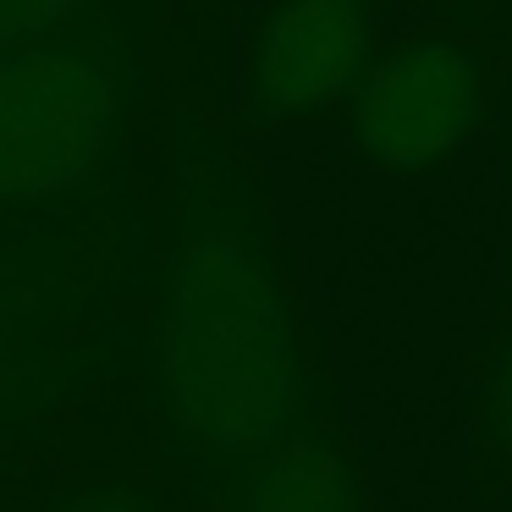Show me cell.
Here are the masks:
<instances>
[{"instance_id": "1", "label": "cell", "mask_w": 512, "mask_h": 512, "mask_svg": "<svg viewBox=\"0 0 512 512\" xmlns=\"http://www.w3.org/2000/svg\"><path fill=\"white\" fill-rule=\"evenodd\" d=\"M331 408L265 188L199 111H177L149 314V413L166 457L215 496Z\"/></svg>"}, {"instance_id": "2", "label": "cell", "mask_w": 512, "mask_h": 512, "mask_svg": "<svg viewBox=\"0 0 512 512\" xmlns=\"http://www.w3.org/2000/svg\"><path fill=\"white\" fill-rule=\"evenodd\" d=\"M155 0H94L0 50V226L89 204L122 171L149 94Z\"/></svg>"}, {"instance_id": "3", "label": "cell", "mask_w": 512, "mask_h": 512, "mask_svg": "<svg viewBox=\"0 0 512 512\" xmlns=\"http://www.w3.org/2000/svg\"><path fill=\"white\" fill-rule=\"evenodd\" d=\"M490 50L468 34H397L347 100V144L397 177H435L479 127Z\"/></svg>"}, {"instance_id": "4", "label": "cell", "mask_w": 512, "mask_h": 512, "mask_svg": "<svg viewBox=\"0 0 512 512\" xmlns=\"http://www.w3.org/2000/svg\"><path fill=\"white\" fill-rule=\"evenodd\" d=\"M380 0H276L248 39L237 116L254 133L320 127L358 94L380 56Z\"/></svg>"}, {"instance_id": "5", "label": "cell", "mask_w": 512, "mask_h": 512, "mask_svg": "<svg viewBox=\"0 0 512 512\" xmlns=\"http://www.w3.org/2000/svg\"><path fill=\"white\" fill-rule=\"evenodd\" d=\"M215 496H221V512H364V479L347 446L342 402L287 446L221 479Z\"/></svg>"}, {"instance_id": "6", "label": "cell", "mask_w": 512, "mask_h": 512, "mask_svg": "<svg viewBox=\"0 0 512 512\" xmlns=\"http://www.w3.org/2000/svg\"><path fill=\"white\" fill-rule=\"evenodd\" d=\"M474 430H479V457H485L496 474H512V331L501 336L496 353L479 369Z\"/></svg>"}, {"instance_id": "7", "label": "cell", "mask_w": 512, "mask_h": 512, "mask_svg": "<svg viewBox=\"0 0 512 512\" xmlns=\"http://www.w3.org/2000/svg\"><path fill=\"white\" fill-rule=\"evenodd\" d=\"M39 512H177L166 501V490H155L149 479H127V474H111V479H83V485L50 496Z\"/></svg>"}, {"instance_id": "8", "label": "cell", "mask_w": 512, "mask_h": 512, "mask_svg": "<svg viewBox=\"0 0 512 512\" xmlns=\"http://www.w3.org/2000/svg\"><path fill=\"white\" fill-rule=\"evenodd\" d=\"M39 259L28 254H0V358L28 336L39 314Z\"/></svg>"}, {"instance_id": "9", "label": "cell", "mask_w": 512, "mask_h": 512, "mask_svg": "<svg viewBox=\"0 0 512 512\" xmlns=\"http://www.w3.org/2000/svg\"><path fill=\"white\" fill-rule=\"evenodd\" d=\"M89 6L94 0H0V50L56 34L61 23H72V17L89 12Z\"/></svg>"}, {"instance_id": "10", "label": "cell", "mask_w": 512, "mask_h": 512, "mask_svg": "<svg viewBox=\"0 0 512 512\" xmlns=\"http://www.w3.org/2000/svg\"><path fill=\"white\" fill-rule=\"evenodd\" d=\"M501 23H507V45H512V0H501Z\"/></svg>"}, {"instance_id": "11", "label": "cell", "mask_w": 512, "mask_h": 512, "mask_svg": "<svg viewBox=\"0 0 512 512\" xmlns=\"http://www.w3.org/2000/svg\"><path fill=\"white\" fill-rule=\"evenodd\" d=\"M468 6H474V0H468Z\"/></svg>"}]
</instances>
